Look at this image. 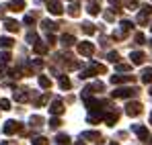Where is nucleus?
<instances>
[{
	"instance_id": "25",
	"label": "nucleus",
	"mask_w": 152,
	"mask_h": 145,
	"mask_svg": "<svg viewBox=\"0 0 152 145\" xmlns=\"http://www.w3.org/2000/svg\"><path fill=\"white\" fill-rule=\"evenodd\" d=\"M70 14H72V17L78 14V4H72V6H70Z\"/></svg>"
},
{
	"instance_id": "18",
	"label": "nucleus",
	"mask_w": 152,
	"mask_h": 145,
	"mask_svg": "<svg viewBox=\"0 0 152 145\" xmlns=\"http://www.w3.org/2000/svg\"><path fill=\"white\" fill-rule=\"evenodd\" d=\"M33 145H50V143H48L45 137H35V139H33Z\"/></svg>"
},
{
	"instance_id": "1",
	"label": "nucleus",
	"mask_w": 152,
	"mask_h": 145,
	"mask_svg": "<svg viewBox=\"0 0 152 145\" xmlns=\"http://www.w3.org/2000/svg\"><path fill=\"white\" fill-rule=\"evenodd\" d=\"M126 113L129 117H138L140 113H142V104H138V102H129L126 106Z\"/></svg>"
},
{
	"instance_id": "16",
	"label": "nucleus",
	"mask_w": 152,
	"mask_h": 145,
	"mask_svg": "<svg viewBox=\"0 0 152 145\" xmlns=\"http://www.w3.org/2000/svg\"><path fill=\"white\" fill-rule=\"evenodd\" d=\"M136 133L140 135V139H146V137H148V131H146L144 127H136Z\"/></svg>"
},
{
	"instance_id": "19",
	"label": "nucleus",
	"mask_w": 152,
	"mask_h": 145,
	"mask_svg": "<svg viewBox=\"0 0 152 145\" xmlns=\"http://www.w3.org/2000/svg\"><path fill=\"white\" fill-rule=\"evenodd\" d=\"M88 12H91V14H99V4H97V2H93V4L88 6Z\"/></svg>"
},
{
	"instance_id": "12",
	"label": "nucleus",
	"mask_w": 152,
	"mask_h": 145,
	"mask_svg": "<svg viewBox=\"0 0 152 145\" xmlns=\"http://www.w3.org/2000/svg\"><path fill=\"white\" fill-rule=\"evenodd\" d=\"M142 80L148 84V82H152V68H148V70H144V74H142Z\"/></svg>"
},
{
	"instance_id": "3",
	"label": "nucleus",
	"mask_w": 152,
	"mask_h": 145,
	"mask_svg": "<svg viewBox=\"0 0 152 145\" xmlns=\"http://www.w3.org/2000/svg\"><path fill=\"white\" fill-rule=\"evenodd\" d=\"M138 90H129V88H119L113 92V98H124V96H134Z\"/></svg>"
},
{
	"instance_id": "27",
	"label": "nucleus",
	"mask_w": 152,
	"mask_h": 145,
	"mask_svg": "<svg viewBox=\"0 0 152 145\" xmlns=\"http://www.w3.org/2000/svg\"><path fill=\"white\" fill-rule=\"evenodd\" d=\"M50 127H53V129H56V127H60V121H58V119H51V121H50Z\"/></svg>"
},
{
	"instance_id": "14",
	"label": "nucleus",
	"mask_w": 152,
	"mask_h": 145,
	"mask_svg": "<svg viewBox=\"0 0 152 145\" xmlns=\"http://www.w3.org/2000/svg\"><path fill=\"white\" fill-rule=\"evenodd\" d=\"M4 25H6V29H8V31H12V33L19 29V23H17V21H6Z\"/></svg>"
},
{
	"instance_id": "9",
	"label": "nucleus",
	"mask_w": 152,
	"mask_h": 145,
	"mask_svg": "<svg viewBox=\"0 0 152 145\" xmlns=\"http://www.w3.org/2000/svg\"><path fill=\"white\" fill-rule=\"evenodd\" d=\"M12 39L10 37H0V47H4V49H8V47H12Z\"/></svg>"
},
{
	"instance_id": "29",
	"label": "nucleus",
	"mask_w": 152,
	"mask_h": 145,
	"mask_svg": "<svg viewBox=\"0 0 152 145\" xmlns=\"http://www.w3.org/2000/svg\"><path fill=\"white\" fill-rule=\"evenodd\" d=\"M150 123H152V115H150Z\"/></svg>"
},
{
	"instance_id": "4",
	"label": "nucleus",
	"mask_w": 152,
	"mask_h": 145,
	"mask_svg": "<svg viewBox=\"0 0 152 145\" xmlns=\"http://www.w3.org/2000/svg\"><path fill=\"white\" fill-rule=\"evenodd\" d=\"M19 129H21V127H19V123H15V121H8L6 125H4V129H2V131H4L6 135H10V133H15V131H19Z\"/></svg>"
},
{
	"instance_id": "11",
	"label": "nucleus",
	"mask_w": 152,
	"mask_h": 145,
	"mask_svg": "<svg viewBox=\"0 0 152 145\" xmlns=\"http://www.w3.org/2000/svg\"><path fill=\"white\" fill-rule=\"evenodd\" d=\"M39 84H41V88H50L51 80H50V78H45V76H39Z\"/></svg>"
},
{
	"instance_id": "31",
	"label": "nucleus",
	"mask_w": 152,
	"mask_h": 145,
	"mask_svg": "<svg viewBox=\"0 0 152 145\" xmlns=\"http://www.w3.org/2000/svg\"><path fill=\"white\" fill-rule=\"evenodd\" d=\"M150 94H152V90H150Z\"/></svg>"
},
{
	"instance_id": "20",
	"label": "nucleus",
	"mask_w": 152,
	"mask_h": 145,
	"mask_svg": "<svg viewBox=\"0 0 152 145\" xmlns=\"http://www.w3.org/2000/svg\"><path fill=\"white\" fill-rule=\"evenodd\" d=\"M8 59H10V53L2 51V53H0V63H8Z\"/></svg>"
},
{
	"instance_id": "21",
	"label": "nucleus",
	"mask_w": 152,
	"mask_h": 145,
	"mask_svg": "<svg viewBox=\"0 0 152 145\" xmlns=\"http://www.w3.org/2000/svg\"><path fill=\"white\" fill-rule=\"evenodd\" d=\"M45 51H48V45H41V43L35 45V53H45Z\"/></svg>"
},
{
	"instance_id": "28",
	"label": "nucleus",
	"mask_w": 152,
	"mask_h": 145,
	"mask_svg": "<svg viewBox=\"0 0 152 145\" xmlns=\"http://www.w3.org/2000/svg\"><path fill=\"white\" fill-rule=\"evenodd\" d=\"M25 23H27V25H33L35 21H33V17H25Z\"/></svg>"
},
{
	"instance_id": "22",
	"label": "nucleus",
	"mask_w": 152,
	"mask_h": 145,
	"mask_svg": "<svg viewBox=\"0 0 152 145\" xmlns=\"http://www.w3.org/2000/svg\"><path fill=\"white\" fill-rule=\"evenodd\" d=\"M82 139H99V133H82Z\"/></svg>"
},
{
	"instance_id": "32",
	"label": "nucleus",
	"mask_w": 152,
	"mask_h": 145,
	"mask_svg": "<svg viewBox=\"0 0 152 145\" xmlns=\"http://www.w3.org/2000/svg\"><path fill=\"white\" fill-rule=\"evenodd\" d=\"M150 145H152V141H150Z\"/></svg>"
},
{
	"instance_id": "8",
	"label": "nucleus",
	"mask_w": 152,
	"mask_h": 145,
	"mask_svg": "<svg viewBox=\"0 0 152 145\" xmlns=\"http://www.w3.org/2000/svg\"><path fill=\"white\" fill-rule=\"evenodd\" d=\"M129 59H132L134 63H142V61H144V53H142V51H136V53L129 55Z\"/></svg>"
},
{
	"instance_id": "30",
	"label": "nucleus",
	"mask_w": 152,
	"mask_h": 145,
	"mask_svg": "<svg viewBox=\"0 0 152 145\" xmlns=\"http://www.w3.org/2000/svg\"><path fill=\"white\" fill-rule=\"evenodd\" d=\"M78 145H84V143H78Z\"/></svg>"
},
{
	"instance_id": "15",
	"label": "nucleus",
	"mask_w": 152,
	"mask_h": 145,
	"mask_svg": "<svg viewBox=\"0 0 152 145\" xmlns=\"http://www.w3.org/2000/svg\"><path fill=\"white\" fill-rule=\"evenodd\" d=\"M43 29H45V31H56V29H58V25L51 23V21H43Z\"/></svg>"
},
{
	"instance_id": "10",
	"label": "nucleus",
	"mask_w": 152,
	"mask_h": 145,
	"mask_svg": "<svg viewBox=\"0 0 152 145\" xmlns=\"http://www.w3.org/2000/svg\"><path fill=\"white\" fill-rule=\"evenodd\" d=\"M62 45H66V47L74 45V37H72V35H64V37H62Z\"/></svg>"
},
{
	"instance_id": "17",
	"label": "nucleus",
	"mask_w": 152,
	"mask_h": 145,
	"mask_svg": "<svg viewBox=\"0 0 152 145\" xmlns=\"http://www.w3.org/2000/svg\"><path fill=\"white\" fill-rule=\"evenodd\" d=\"M23 6H25V2H23V0H12V2H10V8H19V10H21Z\"/></svg>"
},
{
	"instance_id": "13",
	"label": "nucleus",
	"mask_w": 152,
	"mask_h": 145,
	"mask_svg": "<svg viewBox=\"0 0 152 145\" xmlns=\"http://www.w3.org/2000/svg\"><path fill=\"white\" fill-rule=\"evenodd\" d=\"M60 145H70V137L68 135H58V139H56Z\"/></svg>"
},
{
	"instance_id": "24",
	"label": "nucleus",
	"mask_w": 152,
	"mask_h": 145,
	"mask_svg": "<svg viewBox=\"0 0 152 145\" xmlns=\"http://www.w3.org/2000/svg\"><path fill=\"white\" fill-rule=\"evenodd\" d=\"M60 86H62V88H70V82H68V78H62V80H60Z\"/></svg>"
},
{
	"instance_id": "5",
	"label": "nucleus",
	"mask_w": 152,
	"mask_h": 145,
	"mask_svg": "<svg viewBox=\"0 0 152 145\" xmlns=\"http://www.w3.org/2000/svg\"><path fill=\"white\" fill-rule=\"evenodd\" d=\"M132 80H134L132 76H111L113 84H124V82H132Z\"/></svg>"
},
{
	"instance_id": "7",
	"label": "nucleus",
	"mask_w": 152,
	"mask_h": 145,
	"mask_svg": "<svg viewBox=\"0 0 152 145\" xmlns=\"http://www.w3.org/2000/svg\"><path fill=\"white\" fill-rule=\"evenodd\" d=\"M62 110H64V106H62V102H60V100H56V102L50 106V113H51V115H60Z\"/></svg>"
},
{
	"instance_id": "2",
	"label": "nucleus",
	"mask_w": 152,
	"mask_h": 145,
	"mask_svg": "<svg viewBox=\"0 0 152 145\" xmlns=\"http://www.w3.org/2000/svg\"><path fill=\"white\" fill-rule=\"evenodd\" d=\"M78 51H80L82 55H91V53L95 51V45H93V43H88V41H84V43H80V45H78Z\"/></svg>"
},
{
	"instance_id": "26",
	"label": "nucleus",
	"mask_w": 152,
	"mask_h": 145,
	"mask_svg": "<svg viewBox=\"0 0 152 145\" xmlns=\"http://www.w3.org/2000/svg\"><path fill=\"white\" fill-rule=\"evenodd\" d=\"M0 106H2V110H8L10 102H8V100H0Z\"/></svg>"
},
{
	"instance_id": "23",
	"label": "nucleus",
	"mask_w": 152,
	"mask_h": 145,
	"mask_svg": "<svg viewBox=\"0 0 152 145\" xmlns=\"http://www.w3.org/2000/svg\"><path fill=\"white\" fill-rule=\"evenodd\" d=\"M82 29H84V33H88V35L95 33V29H93V25H91V23H84V25H82Z\"/></svg>"
},
{
	"instance_id": "6",
	"label": "nucleus",
	"mask_w": 152,
	"mask_h": 145,
	"mask_svg": "<svg viewBox=\"0 0 152 145\" xmlns=\"http://www.w3.org/2000/svg\"><path fill=\"white\" fill-rule=\"evenodd\" d=\"M48 8H50L51 14H62V4H60V2H50Z\"/></svg>"
}]
</instances>
